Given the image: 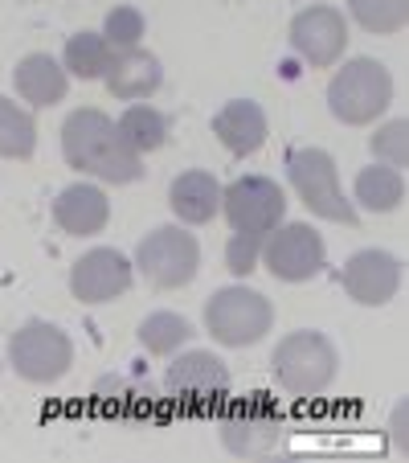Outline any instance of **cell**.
Here are the masks:
<instances>
[{
    "label": "cell",
    "mask_w": 409,
    "mask_h": 463,
    "mask_svg": "<svg viewBox=\"0 0 409 463\" xmlns=\"http://www.w3.org/2000/svg\"><path fill=\"white\" fill-rule=\"evenodd\" d=\"M61 156L74 173L98 176L107 184H131L144 176L140 152H131L119 136V123L98 107H79L61 123Z\"/></svg>",
    "instance_id": "obj_1"
},
{
    "label": "cell",
    "mask_w": 409,
    "mask_h": 463,
    "mask_svg": "<svg viewBox=\"0 0 409 463\" xmlns=\"http://www.w3.org/2000/svg\"><path fill=\"white\" fill-rule=\"evenodd\" d=\"M270 369H274V382H279L291 398H315V393H323L336 382L339 357L328 336L315 333V328H303V333H291L274 345Z\"/></svg>",
    "instance_id": "obj_2"
},
{
    "label": "cell",
    "mask_w": 409,
    "mask_h": 463,
    "mask_svg": "<svg viewBox=\"0 0 409 463\" xmlns=\"http://www.w3.org/2000/svg\"><path fill=\"white\" fill-rule=\"evenodd\" d=\"M393 99V74L385 71L376 58H352L336 71L328 87V107L339 123L360 128V123H373L385 115Z\"/></svg>",
    "instance_id": "obj_3"
},
{
    "label": "cell",
    "mask_w": 409,
    "mask_h": 463,
    "mask_svg": "<svg viewBox=\"0 0 409 463\" xmlns=\"http://www.w3.org/2000/svg\"><path fill=\"white\" fill-rule=\"evenodd\" d=\"M287 176H291V189L299 193V202L323 222H339V226H357L360 213L357 205L344 197L339 189V176H336V160L328 156L323 148H299L291 152L287 160Z\"/></svg>",
    "instance_id": "obj_4"
},
{
    "label": "cell",
    "mask_w": 409,
    "mask_h": 463,
    "mask_svg": "<svg viewBox=\"0 0 409 463\" xmlns=\"http://www.w3.org/2000/svg\"><path fill=\"white\" fill-rule=\"evenodd\" d=\"M270 324H274V307L254 288H221L205 304V328L213 341L229 345V349L258 345L270 333Z\"/></svg>",
    "instance_id": "obj_5"
},
{
    "label": "cell",
    "mask_w": 409,
    "mask_h": 463,
    "mask_svg": "<svg viewBox=\"0 0 409 463\" xmlns=\"http://www.w3.org/2000/svg\"><path fill=\"white\" fill-rule=\"evenodd\" d=\"M135 267L140 275L160 291L189 288L200 271V242L184 226H156L144 234L140 250H135Z\"/></svg>",
    "instance_id": "obj_6"
},
{
    "label": "cell",
    "mask_w": 409,
    "mask_h": 463,
    "mask_svg": "<svg viewBox=\"0 0 409 463\" xmlns=\"http://www.w3.org/2000/svg\"><path fill=\"white\" fill-rule=\"evenodd\" d=\"M9 365L17 369L25 382H37V385L58 382V377H66L74 365V345L58 324L29 320V324H21L9 341Z\"/></svg>",
    "instance_id": "obj_7"
},
{
    "label": "cell",
    "mask_w": 409,
    "mask_h": 463,
    "mask_svg": "<svg viewBox=\"0 0 409 463\" xmlns=\"http://www.w3.org/2000/svg\"><path fill=\"white\" fill-rule=\"evenodd\" d=\"M221 213L234 226V234H262L287 218V193L270 176H237L234 184L221 189Z\"/></svg>",
    "instance_id": "obj_8"
},
{
    "label": "cell",
    "mask_w": 409,
    "mask_h": 463,
    "mask_svg": "<svg viewBox=\"0 0 409 463\" xmlns=\"http://www.w3.org/2000/svg\"><path fill=\"white\" fill-rule=\"evenodd\" d=\"M323 259H328V246H323L320 230L307 222L274 226L262 238V267L279 283H307L323 271Z\"/></svg>",
    "instance_id": "obj_9"
},
{
    "label": "cell",
    "mask_w": 409,
    "mask_h": 463,
    "mask_svg": "<svg viewBox=\"0 0 409 463\" xmlns=\"http://www.w3.org/2000/svg\"><path fill=\"white\" fill-rule=\"evenodd\" d=\"M291 45L307 66L328 71L349 50V21L331 5H311V9L295 13V21H291Z\"/></svg>",
    "instance_id": "obj_10"
},
{
    "label": "cell",
    "mask_w": 409,
    "mask_h": 463,
    "mask_svg": "<svg viewBox=\"0 0 409 463\" xmlns=\"http://www.w3.org/2000/svg\"><path fill=\"white\" fill-rule=\"evenodd\" d=\"M135 279V262L115 246H95L70 267V291L82 304H111Z\"/></svg>",
    "instance_id": "obj_11"
},
{
    "label": "cell",
    "mask_w": 409,
    "mask_h": 463,
    "mask_svg": "<svg viewBox=\"0 0 409 463\" xmlns=\"http://www.w3.org/2000/svg\"><path fill=\"white\" fill-rule=\"evenodd\" d=\"M164 390L181 402H197V406H209L218 398H226L229 390V369L218 353H205V349H189L168 365L164 373Z\"/></svg>",
    "instance_id": "obj_12"
},
{
    "label": "cell",
    "mask_w": 409,
    "mask_h": 463,
    "mask_svg": "<svg viewBox=\"0 0 409 463\" xmlns=\"http://www.w3.org/2000/svg\"><path fill=\"white\" fill-rule=\"evenodd\" d=\"M283 439V419L254 393V402H237L221 419V443L234 455H266Z\"/></svg>",
    "instance_id": "obj_13"
},
{
    "label": "cell",
    "mask_w": 409,
    "mask_h": 463,
    "mask_svg": "<svg viewBox=\"0 0 409 463\" xmlns=\"http://www.w3.org/2000/svg\"><path fill=\"white\" fill-rule=\"evenodd\" d=\"M344 291H349L357 304L365 307H381L393 299L401 283V262L385 250H357L349 262H344Z\"/></svg>",
    "instance_id": "obj_14"
},
{
    "label": "cell",
    "mask_w": 409,
    "mask_h": 463,
    "mask_svg": "<svg viewBox=\"0 0 409 463\" xmlns=\"http://www.w3.org/2000/svg\"><path fill=\"white\" fill-rule=\"evenodd\" d=\"M213 136H218L234 156H250V152H258L270 136L266 111H262L254 99H234V103H226L218 115H213Z\"/></svg>",
    "instance_id": "obj_15"
},
{
    "label": "cell",
    "mask_w": 409,
    "mask_h": 463,
    "mask_svg": "<svg viewBox=\"0 0 409 463\" xmlns=\"http://www.w3.org/2000/svg\"><path fill=\"white\" fill-rule=\"evenodd\" d=\"M107 218H111V202H107V193L95 189V184H70V189H61L58 202H53V222L70 238L98 234V230L107 226Z\"/></svg>",
    "instance_id": "obj_16"
},
{
    "label": "cell",
    "mask_w": 409,
    "mask_h": 463,
    "mask_svg": "<svg viewBox=\"0 0 409 463\" xmlns=\"http://www.w3.org/2000/svg\"><path fill=\"white\" fill-rule=\"evenodd\" d=\"M103 82L115 99H148L164 82V66H160L156 53L140 50V45L135 50H115V61L103 74Z\"/></svg>",
    "instance_id": "obj_17"
},
{
    "label": "cell",
    "mask_w": 409,
    "mask_h": 463,
    "mask_svg": "<svg viewBox=\"0 0 409 463\" xmlns=\"http://www.w3.org/2000/svg\"><path fill=\"white\" fill-rule=\"evenodd\" d=\"M168 205H172V213L184 222V226H205V222H213L221 213L218 176L200 173V168L181 173L172 181V189H168Z\"/></svg>",
    "instance_id": "obj_18"
},
{
    "label": "cell",
    "mask_w": 409,
    "mask_h": 463,
    "mask_svg": "<svg viewBox=\"0 0 409 463\" xmlns=\"http://www.w3.org/2000/svg\"><path fill=\"white\" fill-rule=\"evenodd\" d=\"M13 82H17V95L33 107H53L70 90L66 66H58V58H50V53H29V58H21L17 71H13Z\"/></svg>",
    "instance_id": "obj_19"
},
{
    "label": "cell",
    "mask_w": 409,
    "mask_h": 463,
    "mask_svg": "<svg viewBox=\"0 0 409 463\" xmlns=\"http://www.w3.org/2000/svg\"><path fill=\"white\" fill-rule=\"evenodd\" d=\"M357 202L368 213H393L405 202V181H401L397 168L389 165H373L357 173Z\"/></svg>",
    "instance_id": "obj_20"
},
{
    "label": "cell",
    "mask_w": 409,
    "mask_h": 463,
    "mask_svg": "<svg viewBox=\"0 0 409 463\" xmlns=\"http://www.w3.org/2000/svg\"><path fill=\"white\" fill-rule=\"evenodd\" d=\"M37 152V123L25 107L0 95V156L5 160H29Z\"/></svg>",
    "instance_id": "obj_21"
},
{
    "label": "cell",
    "mask_w": 409,
    "mask_h": 463,
    "mask_svg": "<svg viewBox=\"0 0 409 463\" xmlns=\"http://www.w3.org/2000/svg\"><path fill=\"white\" fill-rule=\"evenodd\" d=\"M115 61V50L107 45L103 33H74L70 42H66V58H61V66H66V74H74V79H103L107 71H111Z\"/></svg>",
    "instance_id": "obj_22"
},
{
    "label": "cell",
    "mask_w": 409,
    "mask_h": 463,
    "mask_svg": "<svg viewBox=\"0 0 409 463\" xmlns=\"http://www.w3.org/2000/svg\"><path fill=\"white\" fill-rule=\"evenodd\" d=\"M119 136L127 140L131 152H140V156H144V152H156V148H164V144H168V119L156 111V107L135 103L131 111H123Z\"/></svg>",
    "instance_id": "obj_23"
},
{
    "label": "cell",
    "mask_w": 409,
    "mask_h": 463,
    "mask_svg": "<svg viewBox=\"0 0 409 463\" xmlns=\"http://www.w3.org/2000/svg\"><path fill=\"white\" fill-rule=\"evenodd\" d=\"M189 336H192V324L176 312H152L148 320L140 324V345L148 353H156V357H168V353L184 349Z\"/></svg>",
    "instance_id": "obj_24"
},
{
    "label": "cell",
    "mask_w": 409,
    "mask_h": 463,
    "mask_svg": "<svg viewBox=\"0 0 409 463\" xmlns=\"http://www.w3.org/2000/svg\"><path fill=\"white\" fill-rule=\"evenodd\" d=\"M349 9L368 33H397L409 17V0H349Z\"/></svg>",
    "instance_id": "obj_25"
},
{
    "label": "cell",
    "mask_w": 409,
    "mask_h": 463,
    "mask_svg": "<svg viewBox=\"0 0 409 463\" xmlns=\"http://www.w3.org/2000/svg\"><path fill=\"white\" fill-rule=\"evenodd\" d=\"M144 13L140 9H131V5H119V9L107 13L103 21V37L111 50H135V45L144 42Z\"/></svg>",
    "instance_id": "obj_26"
},
{
    "label": "cell",
    "mask_w": 409,
    "mask_h": 463,
    "mask_svg": "<svg viewBox=\"0 0 409 463\" xmlns=\"http://www.w3.org/2000/svg\"><path fill=\"white\" fill-rule=\"evenodd\" d=\"M409 123L405 119H389V123H381V128L373 131V140H368V148H373V156L381 160V165H389V168H405V160H409Z\"/></svg>",
    "instance_id": "obj_27"
},
{
    "label": "cell",
    "mask_w": 409,
    "mask_h": 463,
    "mask_svg": "<svg viewBox=\"0 0 409 463\" xmlns=\"http://www.w3.org/2000/svg\"><path fill=\"white\" fill-rule=\"evenodd\" d=\"M262 259V234H234L226 246V267L237 275V279H246V275L258 267Z\"/></svg>",
    "instance_id": "obj_28"
}]
</instances>
